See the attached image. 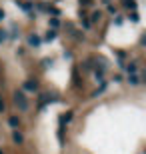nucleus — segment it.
Segmentation results:
<instances>
[{"instance_id": "obj_1", "label": "nucleus", "mask_w": 146, "mask_h": 154, "mask_svg": "<svg viewBox=\"0 0 146 154\" xmlns=\"http://www.w3.org/2000/svg\"><path fill=\"white\" fill-rule=\"evenodd\" d=\"M14 104H16V108L20 110V112H26V110L30 108V102L26 100V96H24L22 92H14Z\"/></svg>"}, {"instance_id": "obj_2", "label": "nucleus", "mask_w": 146, "mask_h": 154, "mask_svg": "<svg viewBox=\"0 0 146 154\" xmlns=\"http://www.w3.org/2000/svg\"><path fill=\"white\" fill-rule=\"evenodd\" d=\"M24 90H26V92H36V90H38L36 80H28V82H24Z\"/></svg>"}, {"instance_id": "obj_3", "label": "nucleus", "mask_w": 146, "mask_h": 154, "mask_svg": "<svg viewBox=\"0 0 146 154\" xmlns=\"http://www.w3.org/2000/svg\"><path fill=\"white\" fill-rule=\"evenodd\" d=\"M12 140H14V142H18V144H20V142H22V140H24L22 132L18 130V128H16V130H14V132H12Z\"/></svg>"}, {"instance_id": "obj_4", "label": "nucleus", "mask_w": 146, "mask_h": 154, "mask_svg": "<svg viewBox=\"0 0 146 154\" xmlns=\"http://www.w3.org/2000/svg\"><path fill=\"white\" fill-rule=\"evenodd\" d=\"M8 124H10L12 128L16 130L18 126H20V118H18V116H10V118H8Z\"/></svg>"}, {"instance_id": "obj_5", "label": "nucleus", "mask_w": 146, "mask_h": 154, "mask_svg": "<svg viewBox=\"0 0 146 154\" xmlns=\"http://www.w3.org/2000/svg\"><path fill=\"white\" fill-rule=\"evenodd\" d=\"M28 44H30V46H40V38H38L36 34H30V36H28Z\"/></svg>"}, {"instance_id": "obj_6", "label": "nucleus", "mask_w": 146, "mask_h": 154, "mask_svg": "<svg viewBox=\"0 0 146 154\" xmlns=\"http://www.w3.org/2000/svg\"><path fill=\"white\" fill-rule=\"evenodd\" d=\"M138 82H140V78L136 74H130L128 76V84H132V86H138Z\"/></svg>"}, {"instance_id": "obj_7", "label": "nucleus", "mask_w": 146, "mask_h": 154, "mask_svg": "<svg viewBox=\"0 0 146 154\" xmlns=\"http://www.w3.org/2000/svg\"><path fill=\"white\" fill-rule=\"evenodd\" d=\"M124 6L126 8H130V10H136V0H122Z\"/></svg>"}, {"instance_id": "obj_8", "label": "nucleus", "mask_w": 146, "mask_h": 154, "mask_svg": "<svg viewBox=\"0 0 146 154\" xmlns=\"http://www.w3.org/2000/svg\"><path fill=\"white\" fill-rule=\"evenodd\" d=\"M50 26H52V28H58V26H60L58 18H52V20H50Z\"/></svg>"}, {"instance_id": "obj_9", "label": "nucleus", "mask_w": 146, "mask_h": 154, "mask_svg": "<svg viewBox=\"0 0 146 154\" xmlns=\"http://www.w3.org/2000/svg\"><path fill=\"white\" fill-rule=\"evenodd\" d=\"M92 20H94V22H98V20H100V12H96V14H92Z\"/></svg>"}, {"instance_id": "obj_10", "label": "nucleus", "mask_w": 146, "mask_h": 154, "mask_svg": "<svg viewBox=\"0 0 146 154\" xmlns=\"http://www.w3.org/2000/svg\"><path fill=\"white\" fill-rule=\"evenodd\" d=\"M4 110H6V104L2 102V98H0V114H2V112H4Z\"/></svg>"}, {"instance_id": "obj_11", "label": "nucleus", "mask_w": 146, "mask_h": 154, "mask_svg": "<svg viewBox=\"0 0 146 154\" xmlns=\"http://www.w3.org/2000/svg\"><path fill=\"white\" fill-rule=\"evenodd\" d=\"M54 36H56V32H48V34H46V40H52Z\"/></svg>"}, {"instance_id": "obj_12", "label": "nucleus", "mask_w": 146, "mask_h": 154, "mask_svg": "<svg viewBox=\"0 0 146 154\" xmlns=\"http://www.w3.org/2000/svg\"><path fill=\"white\" fill-rule=\"evenodd\" d=\"M4 38H6V34H4V32H0V42H2Z\"/></svg>"}, {"instance_id": "obj_13", "label": "nucleus", "mask_w": 146, "mask_h": 154, "mask_svg": "<svg viewBox=\"0 0 146 154\" xmlns=\"http://www.w3.org/2000/svg\"><path fill=\"white\" fill-rule=\"evenodd\" d=\"M80 2H82V4H90V2H92V0H80Z\"/></svg>"}, {"instance_id": "obj_14", "label": "nucleus", "mask_w": 146, "mask_h": 154, "mask_svg": "<svg viewBox=\"0 0 146 154\" xmlns=\"http://www.w3.org/2000/svg\"><path fill=\"white\" fill-rule=\"evenodd\" d=\"M0 18H4V12H2V10H0Z\"/></svg>"}, {"instance_id": "obj_15", "label": "nucleus", "mask_w": 146, "mask_h": 154, "mask_svg": "<svg viewBox=\"0 0 146 154\" xmlns=\"http://www.w3.org/2000/svg\"><path fill=\"white\" fill-rule=\"evenodd\" d=\"M0 154H4V152H2V150H0Z\"/></svg>"}]
</instances>
